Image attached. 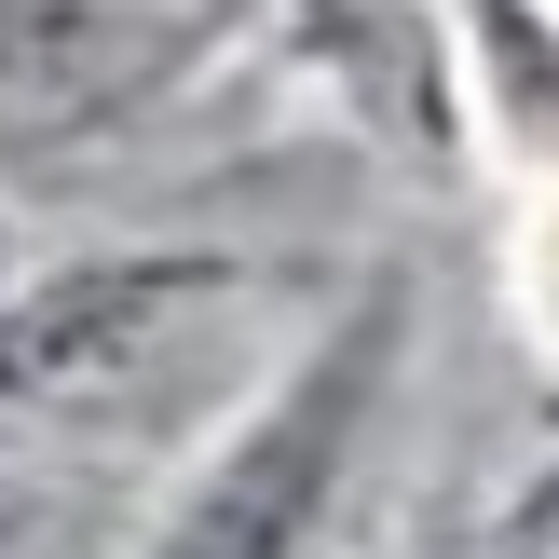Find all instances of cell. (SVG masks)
<instances>
[{"mask_svg": "<svg viewBox=\"0 0 559 559\" xmlns=\"http://www.w3.org/2000/svg\"><path fill=\"white\" fill-rule=\"evenodd\" d=\"M382 355H396V314L369 300V314H355L314 369H287L273 409L191 478V506L151 533V559H300L314 519H328V491H342L355 424H369V396H382Z\"/></svg>", "mask_w": 559, "mask_h": 559, "instance_id": "6da1fadb", "label": "cell"}, {"mask_svg": "<svg viewBox=\"0 0 559 559\" xmlns=\"http://www.w3.org/2000/svg\"><path fill=\"white\" fill-rule=\"evenodd\" d=\"M233 287L218 260H96L0 314V396H109Z\"/></svg>", "mask_w": 559, "mask_h": 559, "instance_id": "7a4b0ae2", "label": "cell"}, {"mask_svg": "<svg viewBox=\"0 0 559 559\" xmlns=\"http://www.w3.org/2000/svg\"><path fill=\"white\" fill-rule=\"evenodd\" d=\"M136 69H151V41L109 0H0V123L14 136H69L123 109Z\"/></svg>", "mask_w": 559, "mask_h": 559, "instance_id": "3957f363", "label": "cell"}, {"mask_svg": "<svg viewBox=\"0 0 559 559\" xmlns=\"http://www.w3.org/2000/svg\"><path fill=\"white\" fill-rule=\"evenodd\" d=\"M546 519H559V491H546Z\"/></svg>", "mask_w": 559, "mask_h": 559, "instance_id": "277c9868", "label": "cell"}]
</instances>
